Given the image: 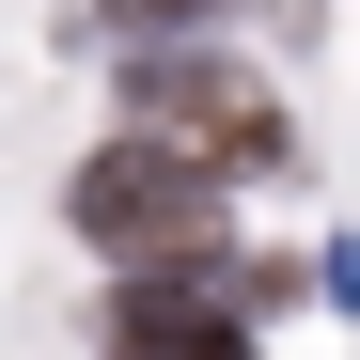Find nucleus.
<instances>
[{
    "instance_id": "3",
    "label": "nucleus",
    "mask_w": 360,
    "mask_h": 360,
    "mask_svg": "<svg viewBox=\"0 0 360 360\" xmlns=\"http://www.w3.org/2000/svg\"><path fill=\"white\" fill-rule=\"evenodd\" d=\"M110 360H251L235 314H219V282H204V251H172L157 282L110 297Z\"/></svg>"
},
{
    "instance_id": "1",
    "label": "nucleus",
    "mask_w": 360,
    "mask_h": 360,
    "mask_svg": "<svg viewBox=\"0 0 360 360\" xmlns=\"http://www.w3.org/2000/svg\"><path fill=\"white\" fill-rule=\"evenodd\" d=\"M63 219L94 251H126V266H172V251H204V219H219V157H188L172 126H126L110 157H79Z\"/></svg>"
},
{
    "instance_id": "2",
    "label": "nucleus",
    "mask_w": 360,
    "mask_h": 360,
    "mask_svg": "<svg viewBox=\"0 0 360 360\" xmlns=\"http://www.w3.org/2000/svg\"><path fill=\"white\" fill-rule=\"evenodd\" d=\"M126 110H141V126H172L188 157H219V172L297 157V141H282V110L235 79V63H204V47H141V63H126Z\"/></svg>"
},
{
    "instance_id": "4",
    "label": "nucleus",
    "mask_w": 360,
    "mask_h": 360,
    "mask_svg": "<svg viewBox=\"0 0 360 360\" xmlns=\"http://www.w3.org/2000/svg\"><path fill=\"white\" fill-rule=\"evenodd\" d=\"M110 16H126V32H157V16H204V0H110Z\"/></svg>"
}]
</instances>
